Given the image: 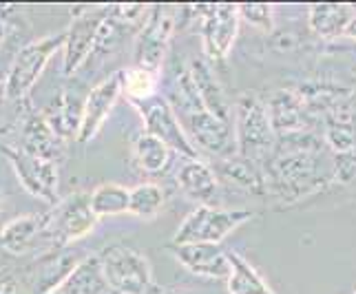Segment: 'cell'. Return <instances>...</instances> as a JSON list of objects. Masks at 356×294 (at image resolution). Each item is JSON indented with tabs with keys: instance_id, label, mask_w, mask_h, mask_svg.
Returning <instances> with one entry per match:
<instances>
[{
	"instance_id": "cell-1",
	"label": "cell",
	"mask_w": 356,
	"mask_h": 294,
	"mask_svg": "<svg viewBox=\"0 0 356 294\" xmlns=\"http://www.w3.org/2000/svg\"><path fill=\"white\" fill-rule=\"evenodd\" d=\"M102 272L108 290L115 294H149L153 288V270L149 259L129 246H108L100 254Z\"/></svg>"
},
{
	"instance_id": "cell-2",
	"label": "cell",
	"mask_w": 356,
	"mask_h": 294,
	"mask_svg": "<svg viewBox=\"0 0 356 294\" xmlns=\"http://www.w3.org/2000/svg\"><path fill=\"white\" fill-rule=\"evenodd\" d=\"M252 213L248 211H224L213 206H197L186 215L175 232L173 243H222L241 224L250 222Z\"/></svg>"
},
{
	"instance_id": "cell-3",
	"label": "cell",
	"mask_w": 356,
	"mask_h": 294,
	"mask_svg": "<svg viewBox=\"0 0 356 294\" xmlns=\"http://www.w3.org/2000/svg\"><path fill=\"white\" fill-rule=\"evenodd\" d=\"M67 42V31H60L54 35H47L40 40H31L29 44H24L20 51L16 54L14 63H11L5 93L14 100H20L29 93V89L35 84V80L40 78V73L44 71L49 58H51L60 47H65Z\"/></svg>"
},
{
	"instance_id": "cell-4",
	"label": "cell",
	"mask_w": 356,
	"mask_h": 294,
	"mask_svg": "<svg viewBox=\"0 0 356 294\" xmlns=\"http://www.w3.org/2000/svg\"><path fill=\"white\" fill-rule=\"evenodd\" d=\"M95 224L97 215L91 208L89 195L76 193L65 202H60L51 215H47L44 235L51 237L54 243H58L60 248H65L69 243L87 237L95 228Z\"/></svg>"
},
{
	"instance_id": "cell-5",
	"label": "cell",
	"mask_w": 356,
	"mask_h": 294,
	"mask_svg": "<svg viewBox=\"0 0 356 294\" xmlns=\"http://www.w3.org/2000/svg\"><path fill=\"white\" fill-rule=\"evenodd\" d=\"M108 16V9H80L73 16L69 29H67V42H65V73L71 76L73 71L80 69L97 42V33L104 18Z\"/></svg>"
},
{
	"instance_id": "cell-6",
	"label": "cell",
	"mask_w": 356,
	"mask_h": 294,
	"mask_svg": "<svg viewBox=\"0 0 356 294\" xmlns=\"http://www.w3.org/2000/svg\"><path fill=\"white\" fill-rule=\"evenodd\" d=\"M11 166H14L20 183L27 188L33 197L44 199V202H56L58 193V166L51 159H44L38 155H31L27 151L18 149H7L5 151Z\"/></svg>"
},
{
	"instance_id": "cell-7",
	"label": "cell",
	"mask_w": 356,
	"mask_h": 294,
	"mask_svg": "<svg viewBox=\"0 0 356 294\" xmlns=\"http://www.w3.org/2000/svg\"><path fill=\"white\" fill-rule=\"evenodd\" d=\"M146 133H151L157 140H162L170 151L186 155L188 159H197V149L193 146L186 129L181 126V120L175 108L164 100H157L144 111Z\"/></svg>"
},
{
	"instance_id": "cell-8",
	"label": "cell",
	"mask_w": 356,
	"mask_h": 294,
	"mask_svg": "<svg viewBox=\"0 0 356 294\" xmlns=\"http://www.w3.org/2000/svg\"><path fill=\"white\" fill-rule=\"evenodd\" d=\"M239 24V9L230 5L204 9L202 38L204 51L211 60H224L232 49Z\"/></svg>"
},
{
	"instance_id": "cell-9",
	"label": "cell",
	"mask_w": 356,
	"mask_h": 294,
	"mask_svg": "<svg viewBox=\"0 0 356 294\" xmlns=\"http://www.w3.org/2000/svg\"><path fill=\"white\" fill-rule=\"evenodd\" d=\"M175 259L188 272L206 279H228L230 261L228 252H224L217 243H173L170 246Z\"/></svg>"
},
{
	"instance_id": "cell-10",
	"label": "cell",
	"mask_w": 356,
	"mask_h": 294,
	"mask_svg": "<svg viewBox=\"0 0 356 294\" xmlns=\"http://www.w3.org/2000/svg\"><path fill=\"white\" fill-rule=\"evenodd\" d=\"M122 93V78L120 73L111 76L108 80L100 82L97 87H93L84 100V115H82V126L78 133V142H89L97 136V131L102 129L104 120L111 113V108L115 106L118 97Z\"/></svg>"
},
{
	"instance_id": "cell-11",
	"label": "cell",
	"mask_w": 356,
	"mask_h": 294,
	"mask_svg": "<svg viewBox=\"0 0 356 294\" xmlns=\"http://www.w3.org/2000/svg\"><path fill=\"white\" fill-rule=\"evenodd\" d=\"M237 138H239V146L243 149L245 155L264 153L270 146L268 111L254 100V97H243L239 104Z\"/></svg>"
},
{
	"instance_id": "cell-12",
	"label": "cell",
	"mask_w": 356,
	"mask_h": 294,
	"mask_svg": "<svg viewBox=\"0 0 356 294\" xmlns=\"http://www.w3.org/2000/svg\"><path fill=\"white\" fill-rule=\"evenodd\" d=\"M84 102H80L76 95L69 91H60L42 111V117L51 131L60 140H78V133L82 126Z\"/></svg>"
},
{
	"instance_id": "cell-13",
	"label": "cell",
	"mask_w": 356,
	"mask_h": 294,
	"mask_svg": "<svg viewBox=\"0 0 356 294\" xmlns=\"http://www.w3.org/2000/svg\"><path fill=\"white\" fill-rule=\"evenodd\" d=\"M80 256L76 252H71L67 248H60L44 254L42 259L35 263V277H33V286L38 294H51L60 286L65 284V279L76 270L80 266Z\"/></svg>"
},
{
	"instance_id": "cell-14",
	"label": "cell",
	"mask_w": 356,
	"mask_h": 294,
	"mask_svg": "<svg viewBox=\"0 0 356 294\" xmlns=\"http://www.w3.org/2000/svg\"><path fill=\"white\" fill-rule=\"evenodd\" d=\"M170 27H173L170 16L166 11L157 9L155 16L146 22L140 40L135 44V60H138V67L149 69V71L157 69L159 60H162V54H164V44L170 33Z\"/></svg>"
},
{
	"instance_id": "cell-15",
	"label": "cell",
	"mask_w": 356,
	"mask_h": 294,
	"mask_svg": "<svg viewBox=\"0 0 356 294\" xmlns=\"http://www.w3.org/2000/svg\"><path fill=\"white\" fill-rule=\"evenodd\" d=\"M20 149L31 155H38L44 159H56L63 153V140H60L51 126L47 124L42 113H31L27 120L22 122L20 131Z\"/></svg>"
},
{
	"instance_id": "cell-16",
	"label": "cell",
	"mask_w": 356,
	"mask_h": 294,
	"mask_svg": "<svg viewBox=\"0 0 356 294\" xmlns=\"http://www.w3.org/2000/svg\"><path fill=\"white\" fill-rule=\"evenodd\" d=\"M177 183L184 190V195L195 202H200V206H211L215 190H217L215 170L206 162H200V159H188L186 164L179 166Z\"/></svg>"
},
{
	"instance_id": "cell-17",
	"label": "cell",
	"mask_w": 356,
	"mask_h": 294,
	"mask_svg": "<svg viewBox=\"0 0 356 294\" xmlns=\"http://www.w3.org/2000/svg\"><path fill=\"white\" fill-rule=\"evenodd\" d=\"M44 226L47 215H22L11 219L0 230V246L11 254L27 252L33 246V241L44 235Z\"/></svg>"
},
{
	"instance_id": "cell-18",
	"label": "cell",
	"mask_w": 356,
	"mask_h": 294,
	"mask_svg": "<svg viewBox=\"0 0 356 294\" xmlns=\"http://www.w3.org/2000/svg\"><path fill=\"white\" fill-rule=\"evenodd\" d=\"M184 129L195 138V142H200L211 153H224L232 140V131L228 122H222L208 111L186 117V126Z\"/></svg>"
},
{
	"instance_id": "cell-19",
	"label": "cell",
	"mask_w": 356,
	"mask_h": 294,
	"mask_svg": "<svg viewBox=\"0 0 356 294\" xmlns=\"http://www.w3.org/2000/svg\"><path fill=\"white\" fill-rule=\"evenodd\" d=\"M106 292H108V284L102 272L100 256H87L65 279V284L51 294H106Z\"/></svg>"
},
{
	"instance_id": "cell-20",
	"label": "cell",
	"mask_w": 356,
	"mask_h": 294,
	"mask_svg": "<svg viewBox=\"0 0 356 294\" xmlns=\"http://www.w3.org/2000/svg\"><path fill=\"white\" fill-rule=\"evenodd\" d=\"M191 76H193L195 84H197L206 111L213 113L215 117H219L222 122H228L230 106H228V100H226L222 87H219V82L213 76V71L208 69L204 63H193L191 65Z\"/></svg>"
},
{
	"instance_id": "cell-21",
	"label": "cell",
	"mask_w": 356,
	"mask_h": 294,
	"mask_svg": "<svg viewBox=\"0 0 356 294\" xmlns=\"http://www.w3.org/2000/svg\"><path fill=\"white\" fill-rule=\"evenodd\" d=\"M170 153L173 151L151 133H142L133 142V162L144 173H162V170H166L170 164Z\"/></svg>"
},
{
	"instance_id": "cell-22",
	"label": "cell",
	"mask_w": 356,
	"mask_h": 294,
	"mask_svg": "<svg viewBox=\"0 0 356 294\" xmlns=\"http://www.w3.org/2000/svg\"><path fill=\"white\" fill-rule=\"evenodd\" d=\"M354 20H356V9L348 5H321L310 9L312 29L325 35V38L341 35L343 31L352 27Z\"/></svg>"
},
{
	"instance_id": "cell-23",
	"label": "cell",
	"mask_w": 356,
	"mask_h": 294,
	"mask_svg": "<svg viewBox=\"0 0 356 294\" xmlns=\"http://www.w3.org/2000/svg\"><path fill=\"white\" fill-rule=\"evenodd\" d=\"M230 275H228V292L230 294H275L261 275L237 252H228Z\"/></svg>"
},
{
	"instance_id": "cell-24",
	"label": "cell",
	"mask_w": 356,
	"mask_h": 294,
	"mask_svg": "<svg viewBox=\"0 0 356 294\" xmlns=\"http://www.w3.org/2000/svg\"><path fill=\"white\" fill-rule=\"evenodd\" d=\"M89 199H91V208L97 215V219L124 215L129 213V206H131V188L115 181H106V183H100V186L89 195Z\"/></svg>"
},
{
	"instance_id": "cell-25",
	"label": "cell",
	"mask_w": 356,
	"mask_h": 294,
	"mask_svg": "<svg viewBox=\"0 0 356 294\" xmlns=\"http://www.w3.org/2000/svg\"><path fill=\"white\" fill-rule=\"evenodd\" d=\"M164 190L157 183H140V186L131 188V206L129 213L140 219H153L164 208Z\"/></svg>"
},
{
	"instance_id": "cell-26",
	"label": "cell",
	"mask_w": 356,
	"mask_h": 294,
	"mask_svg": "<svg viewBox=\"0 0 356 294\" xmlns=\"http://www.w3.org/2000/svg\"><path fill=\"white\" fill-rule=\"evenodd\" d=\"M120 78H122V89L131 97H138V100H146V97H151V93L155 91V76L149 69H142V67L124 69V71H120Z\"/></svg>"
},
{
	"instance_id": "cell-27",
	"label": "cell",
	"mask_w": 356,
	"mask_h": 294,
	"mask_svg": "<svg viewBox=\"0 0 356 294\" xmlns=\"http://www.w3.org/2000/svg\"><path fill=\"white\" fill-rule=\"evenodd\" d=\"M239 16L259 29H273V9L266 5H243L239 7Z\"/></svg>"
},
{
	"instance_id": "cell-28",
	"label": "cell",
	"mask_w": 356,
	"mask_h": 294,
	"mask_svg": "<svg viewBox=\"0 0 356 294\" xmlns=\"http://www.w3.org/2000/svg\"><path fill=\"white\" fill-rule=\"evenodd\" d=\"M0 294H27L14 275H0Z\"/></svg>"
},
{
	"instance_id": "cell-29",
	"label": "cell",
	"mask_w": 356,
	"mask_h": 294,
	"mask_svg": "<svg viewBox=\"0 0 356 294\" xmlns=\"http://www.w3.org/2000/svg\"><path fill=\"white\" fill-rule=\"evenodd\" d=\"M0 275H3V259H0Z\"/></svg>"
},
{
	"instance_id": "cell-30",
	"label": "cell",
	"mask_w": 356,
	"mask_h": 294,
	"mask_svg": "<svg viewBox=\"0 0 356 294\" xmlns=\"http://www.w3.org/2000/svg\"><path fill=\"white\" fill-rule=\"evenodd\" d=\"M0 133H5V129H0Z\"/></svg>"
},
{
	"instance_id": "cell-31",
	"label": "cell",
	"mask_w": 356,
	"mask_h": 294,
	"mask_svg": "<svg viewBox=\"0 0 356 294\" xmlns=\"http://www.w3.org/2000/svg\"><path fill=\"white\" fill-rule=\"evenodd\" d=\"M354 294H356V290H354Z\"/></svg>"
}]
</instances>
